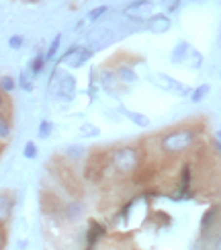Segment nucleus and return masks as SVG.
<instances>
[{"mask_svg": "<svg viewBox=\"0 0 221 250\" xmlns=\"http://www.w3.org/2000/svg\"><path fill=\"white\" fill-rule=\"evenodd\" d=\"M15 86H17V82L10 76H0V90L2 92H13Z\"/></svg>", "mask_w": 221, "mask_h": 250, "instance_id": "obj_15", "label": "nucleus"}, {"mask_svg": "<svg viewBox=\"0 0 221 250\" xmlns=\"http://www.w3.org/2000/svg\"><path fill=\"white\" fill-rule=\"evenodd\" d=\"M102 86L104 88H107V90H115V86H113V82H115V76L111 74V72H104V74H102Z\"/></svg>", "mask_w": 221, "mask_h": 250, "instance_id": "obj_22", "label": "nucleus"}, {"mask_svg": "<svg viewBox=\"0 0 221 250\" xmlns=\"http://www.w3.org/2000/svg\"><path fill=\"white\" fill-rule=\"evenodd\" d=\"M125 113V117H129L135 125H140V127H145L147 125V117L145 115H140V113H133V111H123Z\"/></svg>", "mask_w": 221, "mask_h": 250, "instance_id": "obj_14", "label": "nucleus"}, {"mask_svg": "<svg viewBox=\"0 0 221 250\" xmlns=\"http://www.w3.org/2000/svg\"><path fill=\"white\" fill-rule=\"evenodd\" d=\"M23 2H39V0H23Z\"/></svg>", "mask_w": 221, "mask_h": 250, "instance_id": "obj_31", "label": "nucleus"}, {"mask_svg": "<svg viewBox=\"0 0 221 250\" xmlns=\"http://www.w3.org/2000/svg\"><path fill=\"white\" fill-rule=\"evenodd\" d=\"M82 213V205L78 201H72L68 207H66V217L68 220H76V217Z\"/></svg>", "mask_w": 221, "mask_h": 250, "instance_id": "obj_13", "label": "nucleus"}, {"mask_svg": "<svg viewBox=\"0 0 221 250\" xmlns=\"http://www.w3.org/2000/svg\"><path fill=\"white\" fill-rule=\"evenodd\" d=\"M90 58H92V49L90 47H78L76 51H74V56L68 60V66L70 68H80V66L86 64Z\"/></svg>", "mask_w": 221, "mask_h": 250, "instance_id": "obj_6", "label": "nucleus"}, {"mask_svg": "<svg viewBox=\"0 0 221 250\" xmlns=\"http://www.w3.org/2000/svg\"><path fill=\"white\" fill-rule=\"evenodd\" d=\"M188 49V45L186 43H178V47L174 49V56H172V62H176V64H178V62H182L184 60V51Z\"/></svg>", "mask_w": 221, "mask_h": 250, "instance_id": "obj_19", "label": "nucleus"}, {"mask_svg": "<svg viewBox=\"0 0 221 250\" xmlns=\"http://www.w3.org/2000/svg\"><path fill=\"white\" fill-rule=\"evenodd\" d=\"M170 29V21H168L166 15H154L150 19V31L152 33H166Z\"/></svg>", "mask_w": 221, "mask_h": 250, "instance_id": "obj_7", "label": "nucleus"}, {"mask_svg": "<svg viewBox=\"0 0 221 250\" xmlns=\"http://www.w3.org/2000/svg\"><path fill=\"white\" fill-rule=\"evenodd\" d=\"M109 162H111V168L115 172L129 174V172H133L135 168H138L140 156H138V152H135L133 148H119V150H115L111 154Z\"/></svg>", "mask_w": 221, "mask_h": 250, "instance_id": "obj_1", "label": "nucleus"}, {"mask_svg": "<svg viewBox=\"0 0 221 250\" xmlns=\"http://www.w3.org/2000/svg\"><path fill=\"white\" fill-rule=\"evenodd\" d=\"M10 121L4 113H0V146H4L8 140H10Z\"/></svg>", "mask_w": 221, "mask_h": 250, "instance_id": "obj_9", "label": "nucleus"}, {"mask_svg": "<svg viewBox=\"0 0 221 250\" xmlns=\"http://www.w3.org/2000/svg\"><path fill=\"white\" fill-rule=\"evenodd\" d=\"M207 92H209V86H207V84L199 86V88H197V90L193 92V97H191V99H193V103H199V101H201V99H203V97L207 95Z\"/></svg>", "mask_w": 221, "mask_h": 250, "instance_id": "obj_23", "label": "nucleus"}, {"mask_svg": "<svg viewBox=\"0 0 221 250\" xmlns=\"http://www.w3.org/2000/svg\"><path fill=\"white\" fill-rule=\"evenodd\" d=\"M215 148H217V150L221 152V142H217V144H215Z\"/></svg>", "mask_w": 221, "mask_h": 250, "instance_id": "obj_30", "label": "nucleus"}, {"mask_svg": "<svg viewBox=\"0 0 221 250\" xmlns=\"http://www.w3.org/2000/svg\"><path fill=\"white\" fill-rule=\"evenodd\" d=\"M25 158H29V160L37 158V146L33 142H27L25 144Z\"/></svg>", "mask_w": 221, "mask_h": 250, "instance_id": "obj_21", "label": "nucleus"}, {"mask_svg": "<svg viewBox=\"0 0 221 250\" xmlns=\"http://www.w3.org/2000/svg\"><path fill=\"white\" fill-rule=\"evenodd\" d=\"M107 10H109V6H97V8H92L90 13H88V17H86V21H99L102 15H107Z\"/></svg>", "mask_w": 221, "mask_h": 250, "instance_id": "obj_17", "label": "nucleus"}, {"mask_svg": "<svg viewBox=\"0 0 221 250\" xmlns=\"http://www.w3.org/2000/svg\"><path fill=\"white\" fill-rule=\"evenodd\" d=\"M150 6H152L150 0H135V2H131L127 8H125V15L138 17V13H145V10H150Z\"/></svg>", "mask_w": 221, "mask_h": 250, "instance_id": "obj_8", "label": "nucleus"}, {"mask_svg": "<svg viewBox=\"0 0 221 250\" xmlns=\"http://www.w3.org/2000/svg\"><path fill=\"white\" fill-rule=\"evenodd\" d=\"M107 234V228H104L100 222H97V220H92L90 224H88V234H86V250H92V246H97V242L100 240V238Z\"/></svg>", "mask_w": 221, "mask_h": 250, "instance_id": "obj_4", "label": "nucleus"}, {"mask_svg": "<svg viewBox=\"0 0 221 250\" xmlns=\"http://www.w3.org/2000/svg\"><path fill=\"white\" fill-rule=\"evenodd\" d=\"M4 246H6V236H4V230L0 228V250H4Z\"/></svg>", "mask_w": 221, "mask_h": 250, "instance_id": "obj_27", "label": "nucleus"}, {"mask_svg": "<svg viewBox=\"0 0 221 250\" xmlns=\"http://www.w3.org/2000/svg\"><path fill=\"white\" fill-rule=\"evenodd\" d=\"M23 37H20V35H13V37H10L8 39V45L10 47H13V49H20V47H23Z\"/></svg>", "mask_w": 221, "mask_h": 250, "instance_id": "obj_25", "label": "nucleus"}, {"mask_svg": "<svg viewBox=\"0 0 221 250\" xmlns=\"http://www.w3.org/2000/svg\"><path fill=\"white\" fill-rule=\"evenodd\" d=\"M80 133L82 135H88V138H90V135H99V129L94 127V125H90V123H84L82 127H80Z\"/></svg>", "mask_w": 221, "mask_h": 250, "instance_id": "obj_24", "label": "nucleus"}, {"mask_svg": "<svg viewBox=\"0 0 221 250\" xmlns=\"http://www.w3.org/2000/svg\"><path fill=\"white\" fill-rule=\"evenodd\" d=\"M162 4H164L168 10H176V6L181 4V0H162Z\"/></svg>", "mask_w": 221, "mask_h": 250, "instance_id": "obj_26", "label": "nucleus"}, {"mask_svg": "<svg viewBox=\"0 0 221 250\" xmlns=\"http://www.w3.org/2000/svg\"><path fill=\"white\" fill-rule=\"evenodd\" d=\"M217 135H219V142H221V129H219V133H217Z\"/></svg>", "mask_w": 221, "mask_h": 250, "instance_id": "obj_32", "label": "nucleus"}, {"mask_svg": "<svg viewBox=\"0 0 221 250\" xmlns=\"http://www.w3.org/2000/svg\"><path fill=\"white\" fill-rule=\"evenodd\" d=\"M51 131H54V123H51V121L43 119V121L39 123V129H37V133H39V138H41V140L49 138V135H51Z\"/></svg>", "mask_w": 221, "mask_h": 250, "instance_id": "obj_12", "label": "nucleus"}, {"mask_svg": "<svg viewBox=\"0 0 221 250\" xmlns=\"http://www.w3.org/2000/svg\"><path fill=\"white\" fill-rule=\"evenodd\" d=\"M193 142H195V133L191 129H178V131H172V133L164 135L162 148L168 154H178V152L186 150Z\"/></svg>", "mask_w": 221, "mask_h": 250, "instance_id": "obj_2", "label": "nucleus"}, {"mask_svg": "<svg viewBox=\"0 0 221 250\" xmlns=\"http://www.w3.org/2000/svg\"><path fill=\"white\" fill-rule=\"evenodd\" d=\"M60 43H61V33H58V35L54 37V41L49 43L47 54H45V60H47V62H49V60H54V58L58 56V51H60Z\"/></svg>", "mask_w": 221, "mask_h": 250, "instance_id": "obj_11", "label": "nucleus"}, {"mask_svg": "<svg viewBox=\"0 0 221 250\" xmlns=\"http://www.w3.org/2000/svg\"><path fill=\"white\" fill-rule=\"evenodd\" d=\"M19 84H20V88L23 90H33V80H31L29 76H27V72H20V76H19Z\"/></svg>", "mask_w": 221, "mask_h": 250, "instance_id": "obj_18", "label": "nucleus"}, {"mask_svg": "<svg viewBox=\"0 0 221 250\" xmlns=\"http://www.w3.org/2000/svg\"><path fill=\"white\" fill-rule=\"evenodd\" d=\"M4 105H6V101H4V97H2V90H0V111L4 109Z\"/></svg>", "mask_w": 221, "mask_h": 250, "instance_id": "obj_28", "label": "nucleus"}, {"mask_svg": "<svg viewBox=\"0 0 221 250\" xmlns=\"http://www.w3.org/2000/svg\"><path fill=\"white\" fill-rule=\"evenodd\" d=\"M76 95V78L72 74H64L60 78V88H58V97L64 101H72Z\"/></svg>", "mask_w": 221, "mask_h": 250, "instance_id": "obj_3", "label": "nucleus"}, {"mask_svg": "<svg viewBox=\"0 0 221 250\" xmlns=\"http://www.w3.org/2000/svg\"><path fill=\"white\" fill-rule=\"evenodd\" d=\"M45 54H41V51H39V54L33 58V62H31V74H33V76H37V74H41V72H43V68H45Z\"/></svg>", "mask_w": 221, "mask_h": 250, "instance_id": "obj_10", "label": "nucleus"}, {"mask_svg": "<svg viewBox=\"0 0 221 250\" xmlns=\"http://www.w3.org/2000/svg\"><path fill=\"white\" fill-rule=\"evenodd\" d=\"M117 76H119L123 82H135V80H138V76H135V72H133L131 68H119Z\"/></svg>", "mask_w": 221, "mask_h": 250, "instance_id": "obj_16", "label": "nucleus"}, {"mask_svg": "<svg viewBox=\"0 0 221 250\" xmlns=\"http://www.w3.org/2000/svg\"><path fill=\"white\" fill-rule=\"evenodd\" d=\"M13 207H15V199L8 193H0V228H4L10 222V215H13Z\"/></svg>", "mask_w": 221, "mask_h": 250, "instance_id": "obj_5", "label": "nucleus"}, {"mask_svg": "<svg viewBox=\"0 0 221 250\" xmlns=\"http://www.w3.org/2000/svg\"><path fill=\"white\" fill-rule=\"evenodd\" d=\"M188 185H191V168H188V166H184V170H182V179H181V189H182V195L186 193Z\"/></svg>", "mask_w": 221, "mask_h": 250, "instance_id": "obj_20", "label": "nucleus"}, {"mask_svg": "<svg viewBox=\"0 0 221 250\" xmlns=\"http://www.w3.org/2000/svg\"><path fill=\"white\" fill-rule=\"evenodd\" d=\"M215 250H221V236L217 238V242H215Z\"/></svg>", "mask_w": 221, "mask_h": 250, "instance_id": "obj_29", "label": "nucleus"}]
</instances>
